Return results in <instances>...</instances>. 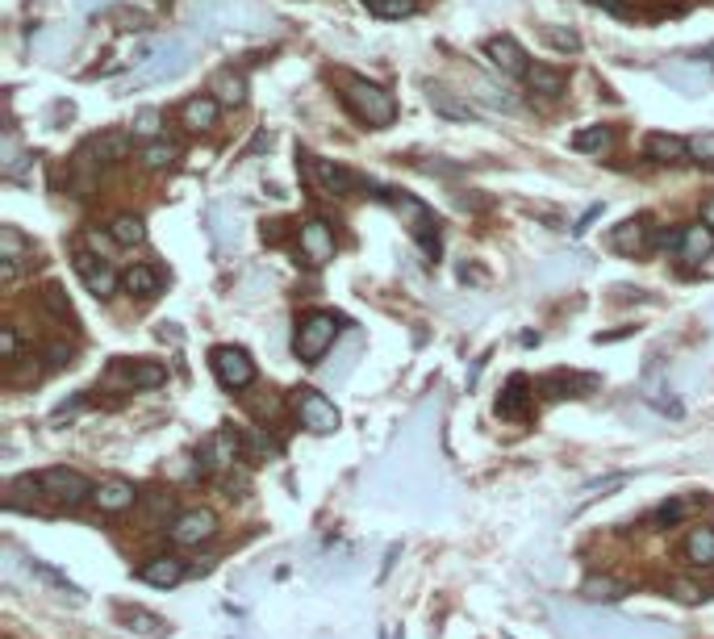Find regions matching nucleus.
Instances as JSON below:
<instances>
[{
    "mask_svg": "<svg viewBox=\"0 0 714 639\" xmlns=\"http://www.w3.org/2000/svg\"><path fill=\"white\" fill-rule=\"evenodd\" d=\"M581 594H585V602H618V598L627 594V585L614 581V577H589L581 585Z\"/></svg>",
    "mask_w": 714,
    "mask_h": 639,
    "instance_id": "35",
    "label": "nucleus"
},
{
    "mask_svg": "<svg viewBox=\"0 0 714 639\" xmlns=\"http://www.w3.org/2000/svg\"><path fill=\"white\" fill-rule=\"evenodd\" d=\"M209 568H213V556H205V560H197V564H193V573L201 577V573H209Z\"/></svg>",
    "mask_w": 714,
    "mask_h": 639,
    "instance_id": "49",
    "label": "nucleus"
},
{
    "mask_svg": "<svg viewBox=\"0 0 714 639\" xmlns=\"http://www.w3.org/2000/svg\"><path fill=\"white\" fill-rule=\"evenodd\" d=\"M702 222L714 230V197H706V201H702Z\"/></svg>",
    "mask_w": 714,
    "mask_h": 639,
    "instance_id": "48",
    "label": "nucleus"
},
{
    "mask_svg": "<svg viewBox=\"0 0 714 639\" xmlns=\"http://www.w3.org/2000/svg\"><path fill=\"white\" fill-rule=\"evenodd\" d=\"M380 197H385L397 213H406V218H410V234L418 239V247L426 255H439V222H435L431 209H426L422 201H414V197H406V193H393V188H385Z\"/></svg>",
    "mask_w": 714,
    "mask_h": 639,
    "instance_id": "4",
    "label": "nucleus"
},
{
    "mask_svg": "<svg viewBox=\"0 0 714 639\" xmlns=\"http://www.w3.org/2000/svg\"><path fill=\"white\" fill-rule=\"evenodd\" d=\"M689 159L702 163V168H714V130L689 138Z\"/></svg>",
    "mask_w": 714,
    "mask_h": 639,
    "instance_id": "40",
    "label": "nucleus"
},
{
    "mask_svg": "<svg viewBox=\"0 0 714 639\" xmlns=\"http://www.w3.org/2000/svg\"><path fill=\"white\" fill-rule=\"evenodd\" d=\"M527 88L539 92L543 101H556V97H564L568 76H564V71H556V67H547V63H535V67L527 71Z\"/></svg>",
    "mask_w": 714,
    "mask_h": 639,
    "instance_id": "24",
    "label": "nucleus"
},
{
    "mask_svg": "<svg viewBox=\"0 0 714 639\" xmlns=\"http://www.w3.org/2000/svg\"><path fill=\"white\" fill-rule=\"evenodd\" d=\"M46 360H51L55 368H63V364H71V347H63V343H55L51 351H46Z\"/></svg>",
    "mask_w": 714,
    "mask_h": 639,
    "instance_id": "45",
    "label": "nucleus"
},
{
    "mask_svg": "<svg viewBox=\"0 0 714 639\" xmlns=\"http://www.w3.org/2000/svg\"><path fill=\"white\" fill-rule=\"evenodd\" d=\"M297 247L309 264L322 268L335 259V230H330V222H322V218H309V222L297 226Z\"/></svg>",
    "mask_w": 714,
    "mask_h": 639,
    "instance_id": "11",
    "label": "nucleus"
},
{
    "mask_svg": "<svg viewBox=\"0 0 714 639\" xmlns=\"http://www.w3.org/2000/svg\"><path fill=\"white\" fill-rule=\"evenodd\" d=\"M122 289H126L130 297L151 301V297H159V293H163V272H159V268H151V264H134V268L122 276Z\"/></svg>",
    "mask_w": 714,
    "mask_h": 639,
    "instance_id": "22",
    "label": "nucleus"
},
{
    "mask_svg": "<svg viewBox=\"0 0 714 639\" xmlns=\"http://www.w3.org/2000/svg\"><path fill=\"white\" fill-rule=\"evenodd\" d=\"M130 138L134 134H126V130H109V134H101V138H92V155H97V163H117V159H126L130 155Z\"/></svg>",
    "mask_w": 714,
    "mask_h": 639,
    "instance_id": "28",
    "label": "nucleus"
},
{
    "mask_svg": "<svg viewBox=\"0 0 714 639\" xmlns=\"http://www.w3.org/2000/svg\"><path fill=\"white\" fill-rule=\"evenodd\" d=\"M34 255V247L26 243V239H21V230L17 226H5V230H0V264H21V259H30Z\"/></svg>",
    "mask_w": 714,
    "mask_h": 639,
    "instance_id": "34",
    "label": "nucleus"
},
{
    "mask_svg": "<svg viewBox=\"0 0 714 639\" xmlns=\"http://www.w3.org/2000/svg\"><path fill=\"white\" fill-rule=\"evenodd\" d=\"M42 305H46L51 314H59L63 322H71V305H67L63 289H55V284H46V289H42Z\"/></svg>",
    "mask_w": 714,
    "mask_h": 639,
    "instance_id": "42",
    "label": "nucleus"
},
{
    "mask_svg": "<svg viewBox=\"0 0 714 639\" xmlns=\"http://www.w3.org/2000/svg\"><path fill=\"white\" fill-rule=\"evenodd\" d=\"M76 272H80V280H84V289L92 293V297H113L117 293V284H122V276L113 272V264L105 255H97V251H76Z\"/></svg>",
    "mask_w": 714,
    "mask_h": 639,
    "instance_id": "10",
    "label": "nucleus"
},
{
    "mask_svg": "<svg viewBox=\"0 0 714 639\" xmlns=\"http://www.w3.org/2000/svg\"><path fill=\"white\" fill-rule=\"evenodd\" d=\"M368 13L385 17V21H401V17H414L418 13V0H364Z\"/></svg>",
    "mask_w": 714,
    "mask_h": 639,
    "instance_id": "38",
    "label": "nucleus"
},
{
    "mask_svg": "<svg viewBox=\"0 0 714 639\" xmlns=\"http://www.w3.org/2000/svg\"><path fill=\"white\" fill-rule=\"evenodd\" d=\"M664 80L677 84L681 92H689V97H698L702 88H710V84H714V71H710V67H702L698 59H685V63L664 67Z\"/></svg>",
    "mask_w": 714,
    "mask_h": 639,
    "instance_id": "19",
    "label": "nucleus"
},
{
    "mask_svg": "<svg viewBox=\"0 0 714 639\" xmlns=\"http://www.w3.org/2000/svg\"><path fill=\"white\" fill-rule=\"evenodd\" d=\"M209 97H218V105H226V109H238L247 101V76H238V71H218L213 76V84H209Z\"/></svg>",
    "mask_w": 714,
    "mask_h": 639,
    "instance_id": "23",
    "label": "nucleus"
},
{
    "mask_svg": "<svg viewBox=\"0 0 714 639\" xmlns=\"http://www.w3.org/2000/svg\"><path fill=\"white\" fill-rule=\"evenodd\" d=\"M218 113H222L218 97H209V92H201V97H188V101L180 105V122H184V130L205 134V130L218 126Z\"/></svg>",
    "mask_w": 714,
    "mask_h": 639,
    "instance_id": "17",
    "label": "nucleus"
},
{
    "mask_svg": "<svg viewBox=\"0 0 714 639\" xmlns=\"http://www.w3.org/2000/svg\"><path fill=\"white\" fill-rule=\"evenodd\" d=\"M485 59L502 71V76H510V80H527V71H531V63H527V51L510 38V34H497V38H489L485 42Z\"/></svg>",
    "mask_w": 714,
    "mask_h": 639,
    "instance_id": "12",
    "label": "nucleus"
},
{
    "mask_svg": "<svg viewBox=\"0 0 714 639\" xmlns=\"http://www.w3.org/2000/svg\"><path fill=\"white\" fill-rule=\"evenodd\" d=\"M30 568H34V573L42 577V581H51V585H59L63 589V594H76V585H71L63 573H55V568L51 564H42V560H30Z\"/></svg>",
    "mask_w": 714,
    "mask_h": 639,
    "instance_id": "43",
    "label": "nucleus"
},
{
    "mask_svg": "<svg viewBox=\"0 0 714 639\" xmlns=\"http://www.w3.org/2000/svg\"><path fill=\"white\" fill-rule=\"evenodd\" d=\"M343 335V318L330 314V310H309L301 322H297V339H293V351L301 364H318L322 355L335 347V339Z\"/></svg>",
    "mask_w": 714,
    "mask_h": 639,
    "instance_id": "2",
    "label": "nucleus"
},
{
    "mask_svg": "<svg viewBox=\"0 0 714 639\" xmlns=\"http://www.w3.org/2000/svg\"><path fill=\"white\" fill-rule=\"evenodd\" d=\"M134 502H138V489L126 477H109V481H101L97 489H92V506H97L101 514H122Z\"/></svg>",
    "mask_w": 714,
    "mask_h": 639,
    "instance_id": "14",
    "label": "nucleus"
},
{
    "mask_svg": "<svg viewBox=\"0 0 714 639\" xmlns=\"http://www.w3.org/2000/svg\"><path fill=\"white\" fill-rule=\"evenodd\" d=\"M138 159L142 163H147V168H172V163L180 159V147H176V142H163V138H155V142H147V147H142L138 151Z\"/></svg>",
    "mask_w": 714,
    "mask_h": 639,
    "instance_id": "36",
    "label": "nucleus"
},
{
    "mask_svg": "<svg viewBox=\"0 0 714 639\" xmlns=\"http://www.w3.org/2000/svg\"><path fill=\"white\" fill-rule=\"evenodd\" d=\"M109 239L117 247H138L142 239H147V222H142L138 213H117V218L109 222Z\"/></svg>",
    "mask_w": 714,
    "mask_h": 639,
    "instance_id": "27",
    "label": "nucleus"
},
{
    "mask_svg": "<svg viewBox=\"0 0 714 639\" xmlns=\"http://www.w3.org/2000/svg\"><path fill=\"white\" fill-rule=\"evenodd\" d=\"M339 88H343V105L360 117L364 126L385 130L397 122V97L389 88H380L364 76H347V71H339Z\"/></svg>",
    "mask_w": 714,
    "mask_h": 639,
    "instance_id": "1",
    "label": "nucleus"
},
{
    "mask_svg": "<svg viewBox=\"0 0 714 639\" xmlns=\"http://www.w3.org/2000/svg\"><path fill=\"white\" fill-rule=\"evenodd\" d=\"M301 176H305V184L314 188L318 197H351L355 193V172H347L343 163H335V159H322V155H301Z\"/></svg>",
    "mask_w": 714,
    "mask_h": 639,
    "instance_id": "3",
    "label": "nucleus"
},
{
    "mask_svg": "<svg viewBox=\"0 0 714 639\" xmlns=\"http://www.w3.org/2000/svg\"><path fill=\"white\" fill-rule=\"evenodd\" d=\"M234 460H243V443H238V431H213L205 443H201V472L209 477H222V472L234 468Z\"/></svg>",
    "mask_w": 714,
    "mask_h": 639,
    "instance_id": "9",
    "label": "nucleus"
},
{
    "mask_svg": "<svg viewBox=\"0 0 714 639\" xmlns=\"http://www.w3.org/2000/svg\"><path fill=\"white\" fill-rule=\"evenodd\" d=\"M527 376H514V381L502 389V397H497V414L502 418H527L531 414V393H527Z\"/></svg>",
    "mask_w": 714,
    "mask_h": 639,
    "instance_id": "25",
    "label": "nucleus"
},
{
    "mask_svg": "<svg viewBox=\"0 0 714 639\" xmlns=\"http://www.w3.org/2000/svg\"><path fill=\"white\" fill-rule=\"evenodd\" d=\"M38 485H42V493L46 497H55L59 506H80V502H92V485L84 472H76V468H46L42 477H38Z\"/></svg>",
    "mask_w": 714,
    "mask_h": 639,
    "instance_id": "7",
    "label": "nucleus"
},
{
    "mask_svg": "<svg viewBox=\"0 0 714 639\" xmlns=\"http://www.w3.org/2000/svg\"><path fill=\"white\" fill-rule=\"evenodd\" d=\"M184 573H188L184 560H180V556H168V552L147 556V560H142V568H138V577L147 581V585H155V589H172V585H180Z\"/></svg>",
    "mask_w": 714,
    "mask_h": 639,
    "instance_id": "15",
    "label": "nucleus"
},
{
    "mask_svg": "<svg viewBox=\"0 0 714 639\" xmlns=\"http://www.w3.org/2000/svg\"><path fill=\"white\" fill-rule=\"evenodd\" d=\"M17 326H0V360L5 364H13L17 360Z\"/></svg>",
    "mask_w": 714,
    "mask_h": 639,
    "instance_id": "44",
    "label": "nucleus"
},
{
    "mask_svg": "<svg viewBox=\"0 0 714 639\" xmlns=\"http://www.w3.org/2000/svg\"><path fill=\"white\" fill-rule=\"evenodd\" d=\"M122 372L134 389H159L163 381H168V368L155 364V360H130V364H122Z\"/></svg>",
    "mask_w": 714,
    "mask_h": 639,
    "instance_id": "29",
    "label": "nucleus"
},
{
    "mask_svg": "<svg viewBox=\"0 0 714 639\" xmlns=\"http://www.w3.org/2000/svg\"><path fill=\"white\" fill-rule=\"evenodd\" d=\"M543 38L552 42L556 51H564V55H568V51H581V38H577L573 30H556V26H543Z\"/></svg>",
    "mask_w": 714,
    "mask_h": 639,
    "instance_id": "41",
    "label": "nucleus"
},
{
    "mask_svg": "<svg viewBox=\"0 0 714 639\" xmlns=\"http://www.w3.org/2000/svg\"><path fill=\"white\" fill-rule=\"evenodd\" d=\"M238 443H243V460H272L280 447H276V439L272 435H264L259 431V426H243V431H238Z\"/></svg>",
    "mask_w": 714,
    "mask_h": 639,
    "instance_id": "30",
    "label": "nucleus"
},
{
    "mask_svg": "<svg viewBox=\"0 0 714 639\" xmlns=\"http://www.w3.org/2000/svg\"><path fill=\"white\" fill-rule=\"evenodd\" d=\"M644 159H648V163H660V168H677V163L689 159V142L677 138V134H648Z\"/></svg>",
    "mask_w": 714,
    "mask_h": 639,
    "instance_id": "18",
    "label": "nucleus"
},
{
    "mask_svg": "<svg viewBox=\"0 0 714 639\" xmlns=\"http://www.w3.org/2000/svg\"><path fill=\"white\" fill-rule=\"evenodd\" d=\"M644 401H652V406L660 410V414H681V406H677V401H673V393L669 389H664L660 381H656V368H648V381H644Z\"/></svg>",
    "mask_w": 714,
    "mask_h": 639,
    "instance_id": "37",
    "label": "nucleus"
},
{
    "mask_svg": "<svg viewBox=\"0 0 714 639\" xmlns=\"http://www.w3.org/2000/svg\"><path fill=\"white\" fill-rule=\"evenodd\" d=\"M184 67V46L180 42H163L155 55H147V67L138 71L130 84H147V80H163V76H176Z\"/></svg>",
    "mask_w": 714,
    "mask_h": 639,
    "instance_id": "16",
    "label": "nucleus"
},
{
    "mask_svg": "<svg viewBox=\"0 0 714 639\" xmlns=\"http://www.w3.org/2000/svg\"><path fill=\"white\" fill-rule=\"evenodd\" d=\"M426 101H431V109L439 117H447V122H476V105L447 88H426Z\"/></svg>",
    "mask_w": 714,
    "mask_h": 639,
    "instance_id": "20",
    "label": "nucleus"
},
{
    "mask_svg": "<svg viewBox=\"0 0 714 639\" xmlns=\"http://www.w3.org/2000/svg\"><path fill=\"white\" fill-rule=\"evenodd\" d=\"M598 5H602V9H610V13H618V17H631V13H635L631 0H598Z\"/></svg>",
    "mask_w": 714,
    "mask_h": 639,
    "instance_id": "46",
    "label": "nucleus"
},
{
    "mask_svg": "<svg viewBox=\"0 0 714 639\" xmlns=\"http://www.w3.org/2000/svg\"><path fill=\"white\" fill-rule=\"evenodd\" d=\"M685 560L698 568H714V527H694L685 535Z\"/></svg>",
    "mask_w": 714,
    "mask_h": 639,
    "instance_id": "26",
    "label": "nucleus"
},
{
    "mask_svg": "<svg viewBox=\"0 0 714 639\" xmlns=\"http://www.w3.org/2000/svg\"><path fill=\"white\" fill-rule=\"evenodd\" d=\"M122 623L130 627V631H138V635H151V639H159V635H168V623L159 619V614H151V610H130V606H122Z\"/></svg>",
    "mask_w": 714,
    "mask_h": 639,
    "instance_id": "33",
    "label": "nucleus"
},
{
    "mask_svg": "<svg viewBox=\"0 0 714 639\" xmlns=\"http://www.w3.org/2000/svg\"><path fill=\"white\" fill-rule=\"evenodd\" d=\"M172 543H180V548H201L205 539L218 535V514H213L209 506H197V510H184L172 518V527H168Z\"/></svg>",
    "mask_w": 714,
    "mask_h": 639,
    "instance_id": "8",
    "label": "nucleus"
},
{
    "mask_svg": "<svg viewBox=\"0 0 714 639\" xmlns=\"http://www.w3.org/2000/svg\"><path fill=\"white\" fill-rule=\"evenodd\" d=\"M159 122H163V117H159V109H142V113L134 117V122H130V134H134V138H147V142H155V134H159Z\"/></svg>",
    "mask_w": 714,
    "mask_h": 639,
    "instance_id": "39",
    "label": "nucleus"
},
{
    "mask_svg": "<svg viewBox=\"0 0 714 639\" xmlns=\"http://www.w3.org/2000/svg\"><path fill=\"white\" fill-rule=\"evenodd\" d=\"M293 406H297V418L305 431H314V435H335L339 431V410H335V401H330L326 393L318 389H297L293 393Z\"/></svg>",
    "mask_w": 714,
    "mask_h": 639,
    "instance_id": "6",
    "label": "nucleus"
},
{
    "mask_svg": "<svg viewBox=\"0 0 714 639\" xmlns=\"http://www.w3.org/2000/svg\"><path fill=\"white\" fill-rule=\"evenodd\" d=\"M677 251H681V259H689V264H702V259H710V251H714V230L706 222L685 226L681 239H677Z\"/></svg>",
    "mask_w": 714,
    "mask_h": 639,
    "instance_id": "21",
    "label": "nucleus"
},
{
    "mask_svg": "<svg viewBox=\"0 0 714 639\" xmlns=\"http://www.w3.org/2000/svg\"><path fill=\"white\" fill-rule=\"evenodd\" d=\"M593 385H598L593 376H564V372H556V376H547V381H543V393L547 397H581Z\"/></svg>",
    "mask_w": 714,
    "mask_h": 639,
    "instance_id": "31",
    "label": "nucleus"
},
{
    "mask_svg": "<svg viewBox=\"0 0 714 639\" xmlns=\"http://www.w3.org/2000/svg\"><path fill=\"white\" fill-rule=\"evenodd\" d=\"M610 247H614L618 255H648V251L656 247V230H652L648 218H627L623 226H614Z\"/></svg>",
    "mask_w": 714,
    "mask_h": 639,
    "instance_id": "13",
    "label": "nucleus"
},
{
    "mask_svg": "<svg viewBox=\"0 0 714 639\" xmlns=\"http://www.w3.org/2000/svg\"><path fill=\"white\" fill-rule=\"evenodd\" d=\"M209 364H213V376H218L222 389H251L255 385V360L243 351V347H213L209 351Z\"/></svg>",
    "mask_w": 714,
    "mask_h": 639,
    "instance_id": "5",
    "label": "nucleus"
},
{
    "mask_svg": "<svg viewBox=\"0 0 714 639\" xmlns=\"http://www.w3.org/2000/svg\"><path fill=\"white\" fill-rule=\"evenodd\" d=\"M593 218H602V205H593V209H589V213H585V218H581V222H577V226H573V234H585V230H589V226H593Z\"/></svg>",
    "mask_w": 714,
    "mask_h": 639,
    "instance_id": "47",
    "label": "nucleus"
},
{
    "mask_svg": "<svg viewBox=\"0 0 714 639\" xmlns=\"http://www.w3.org/2000/svg\"><path fill=\"white\" fill-rule=\"evenodd\" d=\"M614 147V130L610 126H585L573 134V151H585V155H602Z\"/></svg>",
    "mask_w": 714,
    "mask_h": 639,
    "instance_id": "32",
    "label": "nucleus"
}]
</instances>
